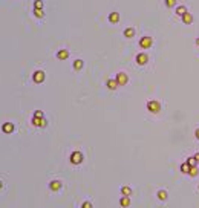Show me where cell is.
I'll return each instance as SVG.
<instances>
[{
  "instance_id": "obj_1",
  "label": "cell",
  "mask_w": 199,
  "mask_h": 208,
  "mask_svg": "<svg viewBox=\"0 0 199 208\" xmlns=\"http://www.w3.org/2000/svg\"><path fill=\"white\" fill-rule=\"evenodd\" d=\"M69 159H71V162H72V164H75V165H77V164H81V162H83L84 156H83V153H81V152H78V150H77V152H72V153H71V158H69Z\"/></svg>"
},
{
  "instance_id": "obj_2",
  "label": "cell",
  "mask_w": 199,
  "mask_h": 208,
  "mask_svg": "<svg viewBox=\"0 0 199 208\" xmlns=\"http://www.w3.org/2000/svg\"><path fill=\"white\" fill-rule=\"evenodd\" d=\"M147 110L152 112V113H158L159 110H161V104H159V101L156 100H152L147 103Z\"/></svg>"
},
{
  "instance_id": "obj_3",
  "label": "cell",
  "mask_w": 199,
  "mask_h": 208,
  "mask_svg": "<svg viewBox=\"0 0 199 208\" xmlns=\"http://www.w3.org/2000/svg\"><path fill=\"white\" fill-rule=\"evenodd\" d=\"M152 43H153V38L152 37H142V38H139V46L141 48H144V49H149L150 46H152Z\"/></svg>"
},
{
  "instance_id": "obj_4",
  "label": "cell",
  "mask_w": 199,
  "mask_h": 208,
  "mask_svg": "<svg viewBox=\"0 0 199 208\" xmlns=\"http://www.w3.org/2000/svg\"><path fill=\"white\" fill-rule=\"evenodd\" d=\"M115 80L118 81V86H124V84H127V81H129V77H127L124 72H119V74H116Z\"/></svg>"
},
{
  "instance_id": "obj_5",
  "label": "cell",
  "mask_w": 199,
  "mask_h": 208,
  "mask_svg": "<svg viewBox=\"0 0 199 208\" xmlns=\"http://www.w3.org/2000/svg\"><path fill=\"white\" fill-rule=\"evenodd\" d=\"M32 80H34V83H37V84L43 83V81H45V72H43V71H37V72H34Z\"/></svg>"
},
{
  "instance_id": "obj_6",
  "label": "cell",
  "mask_w": 199,
  "mask_h": 208,
  "mask_svg": "<svg viewBox=\"0 0 199 208\" xmlns=\"http://www.w3.org/2000/svg\"><path fill=\"white\" fill-rule=\"evenodd\" d=\"M147 61H149V55H147V54L141 52V54L136 55V63L139 64V66H144V64H147Z\"/></svg>"
},
{
  "instance_id": "obj_7",
  "label": "cell",
  "mask_w": 199,
  "mask_h": 208,
  "mask_svg": "<svg viewBox=\"0 0 199 208\" xmlns=\"http://www.w3.org/2000/svg\"><path fill=\"white\" fill-rule=\"evenodd\" d=\"M32 126H35V127H46L48 121L45 118H35V116H32Z\"/></svg>"
},
{
  "instance_id": "obj_8",
  "label": "cell",
  "mask_w": 199,
  "mask_h": 208,
  "mask_svg": "<svg viewBox=\"0 0 199 208\" xmlns=\"http://www.w3.org/2000/svg\"><path fill=\"white\" fill-rule=\"evenodd\" d=\"M49 188H51L52 191H58V190L61 188V182H60V181H51V182H49Z\"/></svg>"
},
{
  "instance_id": "obj_9",
  "label": "cell",
  "mask_w": 199,
  "mask_h": 208,
  "mask_svg": "<svg viewBox=\"0 0 199 208\" xmlns=\"http://www.w3.org/2000/svg\"><path fill=\"white\" fill-rule=\"evenodd\" d=\"M57 58H58V60H66V58H69V51L60 49V51L57 52Z\"/></svg>"
},
{
  "instance_id": "obj_10",
  "label": "cell",
  "mask_w": 199,
  "mask_h": 208,
  "mask_svg": "<svg viewBox=\"0 0 199 208\" xmlns=\"http://www.w3.org/2000/svg\"><path fill=\"white\" fill-rule=\"evenodd\" d=\"M2 130L5 133H12V132H14V124H12V123H5L2 126Z\"/></svg>"
},
{
  "instance_id": "obj_11",
  "label": "cell",
  "mask_w": 199,
  "mask_h": 208,
  "mask_svg": "<svg viewBox=\"0 0 199 208\" xmlns=\"http://www.w3.org/2000/svg\"><path fill=\"white\" fill-rule=\"evenodd\" d=\"M181 19H182V22H184L185 25H192V23H193V16L190 14V12H185V14H184Z\"/></svg>"
},
{
  "instance_id": "obj_12",
  "label": "cell",
  "mask_w": 199,
  "mask_h": 208,
  "mask_svg": "<svg viewBox=\"0 0 199 208\" xmlns=\"http://www.w3.org/2000/svg\"><path fill=\"white\" fill-rule=\"evenodd\" d=\"M106 86H107L110 90H115V89L118 87V81L115 80V78H109V80H107V83H106Z\"/></svg>"
},
{
  "instance_id": "obj_13",
  "label": "cell",
  "mask_w": 199,
  "mask_h": 208,
  "mask_svg": "<svg viewBox=\"0 0 199 208\" xmlns=\"http://www.w3.org/2000/svg\"><path fill=\"white\" fill-rule=\"evenodd\" d=\"M119 205H121L123 208H127L130 205V198L129 196H123L121 199H119Z\"/></svg>"
},
{
  "instance_id": "obj_14",
  "label": "cell",
  "mask_w": 199,
  "mask_h": 208,
  "mask_svg": "<svg viewBox=\"0 0 199 208\" xmlns=\"http://www.w3.org/2000/svg\"><path fill=\"white\" fill-rule=\"evenodd\" d=\"M109 22L110 23H118L119 22V14L118 12H110L109 14Z\"/></svg>"
},
{
  "instance_id": "obj_15",
  "label": "cell",
  "mask_w": 199,
  "mask_h": 208,
  "mask_svg": "<svg viewBox=\"0 0 199 208\" xmlns=\"http://www.w3.org/2000/svg\"><path fill=\"white\" fill-rule=\"evenodd\" d=\"M185 12H187V6H184V5H181V6H176V16H179V17H182Z\"/></svg>"
},
{
  "instance_id": "obj_16",
  "label": "cell",
  "mask_w": 199,
  "mask_h": 208,
  "mask_svg": "<svg viewBox=\"0 0 199 208\" xmlns=\"http://www.w3.org/2000/svg\"><path fill=\"white\" fill-rule=\"evenodd\" d=\"M190 168H192V165H189V162L181 164V172H182L184 175H189V173H190Z\"/></svg>"
},
{
  "instance_id": "obj_17",
  "label": "cell",
  "mask_w": 199,
  "mask_h": 208,
  "mask_svg": "<svg viewBox=\"0 0 199 208\" xmlns=\"http://www.w3.org/2000/svg\"><path fill=\"white\" fill-rule=\"evenodd\" d=\"M168 194H167V190H159L158 191V199L159 201H167Z\"/></svg>"
},
{
  "instance_id": "obj_18",
  "label": "cell",
  "mask_w": 199,
  "mask_h": 208,
  "mask_svg": "<svg viewBox=\"0 0 199 208\" xmlns=\"http://www.w3.org/2000/svg\"><path fill=\"white\" fill-rule=\"evenodd\" d=\"M121 194H123V196H130V194H132V188L129 185H123L121 187Z\"/></svg>"
},
{
  "instance_id": "obj_19",
  "label": "cell",
  "mask_w": 199,
  "mask_h": 208,
  "mask_svg": "<svg viewBox=\"0 0 199 208\" xmlns=\"http://www.w3.org/2000/svg\"><path fill=\"white\" fill-rule=\"evenodd\" d=\"M83 66H84L83 60H75V61H74V69H75V71H81Z\"/></svg>"
},
{
  "instance_id": "obj_20",
  "label": "cell",
  "mask_w": 199,
  "mask_h": 208,
  "mask_svg": "<svg viewBox=\"0 0 199 208\" xmlns=\"http://www.w3.org/2000/svg\"><path fill=\"white\" fill-rule=\"evenodd\" d=\"M133 35H135V29H133V28H126V29H124V37L132 38Z\"/></svg>"
},
{
  "instance_id": "obj_21",
  "label": "cell",
  "mask_w": 199,
  "mask_h": 208,
  "mask_svg": "<svg viewBox=\"0 0 199 208\" xmlns=\"http://www.w3.org/2000/svg\"><path fill=\"white\" fill-rule=\"evenodd\" d=\"M185 162H189V165H192V167H198V159L195 158V156H190V158H187V161Z\"/></svg>"
},
{
  "instance_id": "obj_22",
  "label": "cell",
  "mask_w": 199,
  "mask_h": 208,
  "mask_svg": "<svg viewBox=\"0 0 199 208\" xmlns=\"http://www.w3.org/2000/svg\"><path fill=\"white\" fill-rule=\"evenodd\" d=\"M34 16L38 17V19H43L45 17V12H43V9H34Z\"/></svg>"
},
{
  "instance_id": "obj_23",
  "label": "cell",
  "mask_w": 199,
  "mask_h": 208,
  "mask_svg": "<svg viewBox=\"0 0 199 208\" xmlns=\"http://www.w3.org/2000/svg\"><path fill=\"white\" fill-rule=\"evenodd\" d=\"M34 9H43V0H35L34 2Z\"/></svg>"
},
{
  "instance_id": "obj_24",
  "label": "cell",
  "mask_w": 199,
  "mask_h": 208,
  "mask_svg": "<svg viewBox=\"0 0 199 208\" xmlns=\"http://www.w3.org/2000/svg\"><path fill=\"white\" fill-rule=\"evenodd\" d=\"M164 2H165V6H167V8L176 6V0H164Z\"/></svg>"
},
{
  "instance_id": "obj_25",
  "label": "cell",
  "mask_w": 199,
  "mask_h": 208,
  "mask_svg": "<svg viewBox=\"0 0 199 208\" xmlns=\"http://www.w3.org/2000/svg\"><path fill=\"white\" fill-rule=\"evenodd\" d=\"M198 173H199L198 167H192V168H190V173H189V175H190L192 178H195V176H198Z\"/></svg>"
},
{
  "instance_id": "obj_26",
  "label": "cell",
  "mask_w": 199,
  "mask_h": 208,
  "mask_svg": "<svg viewBox=\"0 0 199 208\" xmlns=\"http://www.w3.org/2000/svg\"><path fill=\"white\" fill-rule=\"evenodd\" d=\"M34 116H35V118H45V113L42 110H35L34 112Z\"/></svg>"
},
{
  "instance_id": "obj_27",
  "label": "cell",
  "mask_w": 199,
  "mask_h": 208,
  "mask_svg": "<svg viewBox=\"0 0 199 208\" xmlns=\"http://www.w3.org/2000/svg\"><path fill=\"white\" fill-rule=\"evenodd\" d=\"M81 208H94V205H92V202L86 201V202H83V204H81Z\"/></svg>"
},
{
  "instance_id": "obj_28",
  "label": "cell",
  "mask_w": 199,
  "mask_h": 208,
  "mask_svg": "<svg viewBox=\"0 0 199 208\" xmlns=\"http://www.w3.org/2000/svg\"><path fill=\"white\" fill-rule=\"evenodd\" d=\"M195 136H196V139H199V129H196V132H195Z\"/></svg>"
},
{
  "instance_id": "obj_29",
  "label": "cell",
  "mask_w": 199,
  "mask_h": 208,
  "mask_svg": "<svg viewBox=\"0 0 199 208\" xmlns=\"http://www.w3.org/2000/svg\"><path fill=\"white\" fill-rule=\"evenodd\" d=\"M195 158H196V159H198V161H199V152H198V153H196V155H195Z\"/></svg>"
},
{
  "instance_id": "obj_30",
  "label": "cell",
  "mask_w": 199,
  "mask_h": 208,
  "mask_svg": "<svg viewBox=\"0 0 199 208\" xmlns=\"http://www.w3.org/2000/svg\"><path fill=\"white\" fill-rule=\"evenodd\" d=\"M2 187H3V182H2V181H0V190H2Z\"/></svg>"
},
{
  "instance_id": "obj_31",
  "label": "cell",
  "mask_w": 199,
  "mask_h": 208,
  "mask_svg": "<svg viewBox=\"0 0 199 208\" xmlns=\"http://www.w3.org/2000/svg\"><path fill=\"white\" fill-rule=\"evenodd\" d=\"M196 45H198V46H199V37H198V38H196Z\"/></svg>"
},
{
  "instance_id": "obj_32",
  "label": "cell",
  "mask_w": 199,
  "mask_h": 208,
  "mask_svg": "<svg viewBox=\"0 0 199 208\" xmlns=\"http://www.w3.org/2000/svg\"><path fill=\"white\" fill-rule=\"evenodd\" d=\"M198 188H199V185H198Z\"/></svg>"
}]
</instances>
